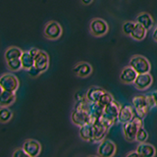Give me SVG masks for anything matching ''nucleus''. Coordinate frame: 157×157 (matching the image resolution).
Returning a JSON list of instances; mask_svg holds the SVG:
<instances>
[{
	"instance_id": "f257e3e1",
	"label": "nucleus",
	"mask_w": 157,
	"mask_h": 157,
	"mask_svg": "<svg viewBox=\"0 0 157 157\" xmlns=\"http://www.w3.org/2000/svg\"><path fill=\"white\" fill-rule=\"evenodd\" d=\"M142 126H144L142 119H140V118H139L137 116H136L131 122L123 124V132H124L126 140L128 141L136 140L137 132H139V130Z\"/></svg>"
},
{
	"instance_id": "f03ea898",
	"label": "nucleus",
	"mask_w": 157,
	"mask_h": 157,
	"mask_svg": "<svg viewBox=\"0 0 157 157\" xmlns=\"http://www.w3.org/2000/svg\"><path fill=\"white\" fill-rule=\"evenodd\" d=\"M132 106L135 108L136 116H137L140 119L147 115V113L150 110L146 101V96L145 95H136L132 98Z\"/></svg>"
},
{
	"instance_id": "7ed1b4c3",
	"label": "nucleus",
	"mask_w": 157,
	"mask_h": 157,
	"mask_svg": "<svg viewBox=\"0 0 157 157\" xmlns=\"http://www.w3.org/2000/svg\"><path fill=\"white\" fill-rule=\"evenodd\" d=\"M130 66L134 68V70L137 74H145L149 73L150 71V63L147 59L144 56L136 55L132 57L130 61Z\"/></svg>"
},
{
	"instance_id": "20e7f679",
	"label": "nucleus",
	"mask_w": 157,
	"mask_h": 157,
	"mask_svg": "<svg viewBox=\"0 0 157 157\" xmlns=\"http://www.w3.org/2000/svg\"><path fill=\"white\" fill-rule=\"evenodd\" d=\"M1 90L15 92L19 87V80L13 74H4L0 78Z\"/></svg>"
},
{
	"instance_id": "39448f33",
	"label": "nucleus",
	"mask_w": 157,
	"mask_h": 157,
	"mask_svg": "<svg viewBox=\"0 0 157 157\" xmlns=\"http://www.w3.org/2000/svg\"><path fill=\"white\" fill-rule=\"evenodd\" d=\"M116 152V145L109 140H103L97 148V153L99 157H113Z\"/></svg>"
},
{
	"instance_id": "423d86ee",
	"label": "nucleus",
	"mask_w": 157,
	"mask_h": 157,
	"mask_svg": "<svg viewBox=\"0 0 157 157\" xmlns=\"http://www.w3.org/2000/svg\"><path fill=\"white\" fill-rule=\"evenodd\" d=\"M90 33L94 36H102L108 32V25L102 19H93L90 23Z\"/></svg>"
},
{
	"instance_id": "0eeeda50",
	"label": "nucleus",
	"mask_w": 157,
	"mask_h": 157,
	"mask_svg": "<svg viewBox=\"0 0 157 157\" xmlns=\"http://www.w3.org/2000/svg\"><path fill=\"white\" fill-rule=\"evenodd\" d=\"M71 119L74 124L81 127L82 125L87 124V123H90L91 117L90 111H81L74 109L71 115Z\"/></svg>"
},
{
	"instance_id": "6e6552de",
	"label": "nucleus",
	"mask_w": 157,
	"mask_h": 157,
	"mask_svg": "<svg viewBox=\"0 0 157 157\" xmlns=\"http://www.w3.org/2000/svg\"><path fill=\"white\" fill-rule=\"evenodd\" d=\"M44 34L49 39H58L62 34V28L57 22H49L44 29Z\"/></svg>"
},
{
	"instance_id": "1a4fd4ad",
	"label": "nucleus",
	"mask_w": 157,
	"mask_h": 157,
	"mask_svg": "<svg viewBox=\"0 0 157 157\" xmlns=\"http://www.w3.org/2000/svg\"><path fill=\"white\" fill-rule=\"evenodd\" d=\"M23 148L31 157H37L41 151V145L36 140H27L24 142Z\"/></svg>"
},
{
	"instance_id": "9d476101",
	"label": "nucleus",
	"mask_w": 157,
	"mask_h": 157,
	"mask_svg": "<svg viewBox=\"0 0 157 157\" xmlns=\"http://www.w3.org/2000/svg\"><path fill=\"white\" fill-rule=\"evenodd\" d=\"M136 117L135 108L131 105H124L121 107L119 115H118V122L125 124V123L131 122Z\"/></svg>"
},
{
	"instance_id": "9b49d317",
	"label": "nucleus",
	"mask_w": 157,
	"mask_h": 157,
	"mask_svg": "<svg viewBox=\"0 0 157 157\" xmlns=\"http://www.w3.org/2000/svg\"><path fill=\"white\" fill-rule=\"evenodd\" d=\"M153 78H152V76L149 73H145V74H139L136 78V81L134 82L135 86L140 90H144L146 88H148Z\"/></svg>"
},
{
	"instance_id": "f8f14e48",
	"label": "nucleus",
	"mask_w": 157,
	"mask_h": 157,
	"mask_svg": "<svg viewBox=\"0 0 157 157\" xmlns=\"http://www.w3.org/2000/svg\"><path fill=\"white\" fill-rule=\"evenodd\" d=\"M93 128H94V142H101L106 136V134L109 131L107 127L102 124L99 119H97L93 123Z\"/></svg>"
},
{
	"instance_id": "ddd939ff",
	"label": "nucleus",
	"mask_w": 157,
	"mask_h": 157,
	"mask_svg": "<svg viewBox=\"0 0 157 157\" xmlns=\"http://www.w3.org/2000/svg\"><path fill=\"white\" fill-rule=\"evenodd\" d=\"M49 64V57L46 52L39 51V53L34 58V66H36L41 73L46 71Z\"/></svg>"
},
{
	"instance_id": "4468645a",
	"label": "nucleus",
	"mask_w": 157,
	"mask_h": 157,
	"mask_svg": "<svg viewBox=\"0 0 157 157\" xmlns=\"http://www.w3.org/2000/svg\"><path fill=\"white\" fill-rule=\"evenodd\" d=\"M137 75L139 74L134 70V68H132L131 66L125 67L120 75V80L124 83H134Z\"/></svg>"
},
{
	"instance_id": "2eb2a0df",
	"label": "nucleus",
	"mask_w": 157,
	"mask_h": 157,
	"mask_svg": "<svg viewBox=\"0 0 157 157\" xmlns=\"http://www.w3.org/2000/svg\"><path fill=\"white\" fill-rule=\"evenodd\" d=\"M80 136L83 140L86 141H93L94 140V128L93 124L87 123L86 125L80 127Z\"/></svg>"
},
{
	"instance_id": "dca6fc26",
	"label": "nucleus",
	"mask_w": 157,
	"mask_h": 157,
	"mask_svg": "<svg viewBox=\"0 0 157 157\" xmlns=\"http://www.w3.org/2000/svg\"><path fill=\"white\" fill-rule=\"evenodd\" d=\"M105 90H102L101 87L92 86L86 91V99L90 103H95L100 100L101 96L104 94Z\"/></svg>"
},
{
	"instance_id": "f3484780",
	"label": "nucleus",
	"mask_w": 157,
	"mask_h": 157,
	"mask_svg": "<svg viewBox=\"0 0 157 157\" xmlns=\"http://www.w3.org/2000/svg\"><path fill=\"white\" fill-rule=\"evenodd\" d=\"M136 151L141 157H154L156 153L155 147L149 144H145V142L140 144L136 147Z\"/></svg>"
},
{
	"instance_id": "a211bd4d",
	"label": "nucleus",
	"mask_w": 157,
	"mask_h": 157,
	"mask_svg": "<svg viewBox=\"0 0 157 157\" xmlns=\"http://www.w3.org/2000/svg\"><path fill=\"white\" fill-rule=\"evenodd\" d=\"M90 117H91L90 123L93 124L97 119H99V118L103 115V113H104V107H103L99 102L90 103Z\"/></svg>"
},
{
	"instance_id": "6ab92c4d",
	"label": "nucleus",
	"mask_w": 157,
	"mask_h": 157,
	"mask_svg": "<svg viewBox=\"0 0 157 157\" xmlns=\"http://www.w3.org/2000/svg\"><path fill=\"white\" fill-rule=\"evenodd\" d=\"M73 72L76 74L77 76L81 78H86L90 76L92 72V68L88 63H80L77 66L74 67Z\"/></svg>"
},
{
	"instance_id": "aec40b11",
	"label": "nucleus",
	"mask_w": 157,
	"mask_h": 157,
	"mask_svg": "<svg viewBox=\"0 0 157 157\" xmlns=\"http://www.w3.org/2000/svg\"><path fill=\"white\" fill-rule=\"evenodd\" d=\"M15 100H16V94H15V92L1 90V95H0V106L7 107L9 105H11Z\"/></svg>"
},
{
	"instance_id": "412c9836",
	"label": "nucleus",
	"mask_w": 157,
	"mask_h": 157,
	"mask_svg": "<svg viewBox=\"0 0 157 157\" xmlns=\"http://www.w3.org/2000/svg\"><path fill=\"white\" fill-rule=\"evenodd\" d=\"M121 105L119 102H117L116 100L112 101L110 104H108L107 106L104 107V113L107 115H109L112 118H115L118 120V115H119V112L121 109Z\"/></svg>"
},
{
	"instance_id": "4be33fe9",
	"label": "nucleus",
	"mask_w": 157,
	"mask_h": 157,
	"mask_svg": "<svg viewBox=\"0 0 157 157\" xmlns=\"http://www.w3.org/2000/svg\"><path fill=\"white\" fill-rule=\"evenodd\" d=\"M136 23L140 24L141 26H144L146 29H149L153 26V19L147 13H141L136 17Z\"/></svg>"
},
{
	"instance_id": "5701e85b",
	"label": "nucleus",
	"mask_w": 157,
	"mask_h": 157,
	"mask_svg": "<svg viewBox=\"0 0 157 157\" xmlns=\"http://www.w3.org/2000/svg\"><path fill=\"white\" fill-rule=\"evenodd\" d=\"M146 31L147 29L144 26H141L139 23H136V27L134 31H132L131 36L136 40H142L146 36Z\"/></svg>"
},
{
	"instance_id": "b1692460",
	"label": "nucleus",
	"mask_w": 157,
	"mask_h": 157,
	"mask_svg": "<svg viewBox=\"0 0 157 157\" xmlns=\"http://www.w3.org/2000/svg\"><path fill=\"white\" fill-rule=\"evenodd\" d=\"M20 59H21L23 68L26 70H29V68L34 66V57H33L29 51H24Z\"/></svg>"
},
{
	"instance_id": "393cba45",
	"label": "nucleus",
	"mask_w": 157,
	"mask_h": 157,
	"mask_svg": "<svg viewBox=\"0 0 157 157\" xmlns=\"http://www.w3.org/2000/svg\"><path fill=\"white\" fill-rule=\"evenodd\" d=\"M23 54V51L18 47H10L8 48L6 52H5V59L6 61L12 60V59H17V58H21Z\"/></svg>"
},
{
	"instance_id": "a878e982",
	"label": "nucleus",
	"mask_w": 157,
	"mask_h": 157,
	"mask_svg": "<svg viewBox=\"0 0 157 157\" xmlns=\"http://www.w3.org/2000/svg\"><path fill=\"white\" fill-rule=\"evenodd\" d=\"M99 120L101 121L103 125L108 128V129H110V128L116 123V121H118L117 119H115V118H112L109 115L105 114V113H103V115L99 118Z\"/></svg>"
},
{
	"instance_id": "bb28decb",
	"label": "nucleus",
	"mask_w": 157,
	"mask_h": 157,
	"mask_svg": "<svg viewBox=\"0 0 157 157\" xmlns=\"http://www.w3.org/2000/svg\"><path fill=\"white\" fill-rule=\"evenodd\" d=\"M7 66H8L9 70H11V71H19L20 69L23 68L21 59H20V58L12 59V60L7 61Z\"/></svg>"
},
{
	"instance_id": "cd10ccee",
	"label": "nucleus",
	"mask_w": 157,
	"mask_h": 157,
	"mask_svg": "<svg viewBox=\"0 0 157 157\" xmlns=\"http://www.w3.org/2000/svg\"><path fill=\"white\" fill-rule=\"evenodd\" d=\"M13 114L11 110H9L6 107H1V110H0V121L2 123H6L8 121L11 120Z\"/></svg>"
},
{
	"instance_id": "c85d7f7f",
	"label": "nucleus",
	"mask_w": 157,
	"mask_h": 157,
	"mask_svg": "<svg viewBox=\"0 0 157 157\" xmlns=\"http://www.w3.org/2000/svg\"><path fill=\"white\" fill-rule=\"evenodd\" d=\"M112 101H114V97L112 96L111 93L105 91V92H104V94H103V95L101 96L100 100L98 101V102H99L103 107H105V106H107L108 104H110V103H111Z\"/></svg>"
},
{
	"instance_id": "c756f323",
	"label": "nucleus",
	"mask_w": 157,
	"mask_h": 157,
	"mask_svg": "<svg viewBox=\"0 0 157 157\" xmlns=\"http://www.w3.org/2000/svg\"><path fill=\"white\" fill-rule=\"evenodd\" d=\"M148 139V134H147V132L144 129V127H141L140 129L139 130L136 134V140L139 141L140 144H142V142H144L147 140Z\"/></svg>"
},
{
	"instance_id": "7c9ffc66",
	"label": "nucleus",
	"mask_w": 157,
	"mask_h": 157,
	"mask_svg": "<svg viewBox=\"0 0 157 157\" xmlns=\"http://www.w3.org/2000/svg\"><path fill=\"white\" fill-rule=\"evenodd\" d=\"M135 27H136V23H134V22H126L122 27L123 33H124L125 34H127V36H131L132 31H134Z\"/></svg>"
},
{
	"instance_id": "2f4dec72",
	"label": "nucleus",
	"mask_w": 157,
	"mask_h": 157,
	"mask_svg": "<svg viewBox=\"0 0 157 157\" xmlns=\"http://www.w3.org/2000/svg\"><path fill=\"white\" fill-rule=\"evenodd\" d=\"M12 157H31V156H29L22 147V148H17L15 150L12 154Z\"/></svg>"
},
{
	"instance_id": "473e14b6",
	"label": "nucleus",
	"mask_w": 157,
	"mask_h": 157,
	"mask_svg": "<svg viewBox=\"0 0 157 157\" xmlns=\"http://www.w3.org/2000/svg\"><path fill=\"white\" fill-rule=\"evenodd\" d=\"M28 73H29V75L33 78H36L39 75V74H41V72L39 71L36 66H33L32 68H29L28 70Z\"/></svg>"
},
{
	"instance_id": "72a5a7b5",
	"label": "nucleus",
	"mask_w": 157,
	"mask_h": 157,
	"mask_svg": "<svg viewBox=\"0 0 157 157\" xmlns=\"http://www.w3.org/2000/svg\"><path fill=\"white\" fill-rule=\"evenodd\" d=\"M146 101H147V104H148V107L150 108H153L155 107V101H154V98L152 96V93H148V94H146Z\"/></svg>"
},
{
	"instance_id": "f704fd0d",
	"label": "nucleus",
	"mask_w": 157,
	"mask_h": 157,
	"mask_svg": "<svg viewBox=\"0 0 157 157\" xmlns=\"http://www.w3.org/2000/svg\"><path fill=\"white\" fill-rule=\"evenodd\" d=\"M75 99H76V102L83 100V99H86V93H83L82 91H78L75 94Z\"/></svg>"
},
{
	"instance_id": "c9c22d12",
	"label": "nucleus",
	"mask_w": 157,
	"mask_h": 157,
	"mask_svg": "<svg viewBox=\"0 0 157 157\" xmlns=\"http://www.w3.org/2000/svg\"><path fill=\"white\" fill-rule=\"evenodd\" d=\"M39 51H40V50H39V49H37V48H36V47H33V48H31L29 50V52L31 53V55L33 57H34V58H36V56L39 53Z\"/></svg>"
},
{
	"instance_id": "e433bc0d",
	"label": "nucleus",
	"mask_w": 157,
	"mask_h": 157,
	"mask_svg": "<svg viewBox=\"0 0 157 157\" xmlns=\"http://www.w3.org/2000/svg\"><path fill=\"white\" fill-rule=\"evenodd\" d=\"M126 157H141V156L140 155V153L137 151H132L130 153H128Z\"/></svg>"
},
{
	"instance_id": "4c0bfd02",
	"label": "nucleus",
	"mask_w": 157,
	"mask_h": 157,
	"mask_svg": "<svg viewBox=\"0 0 157 157\" xmlns=\"http://www.w3.org/2000/svg\"><path fill=\"white\" fill-rule=\"evenodd\" d=\"M152 93V96L154 98V101H155V107H157V90H154Z\"/></svg>"
},
{
	"instance_id": "58836bf2",
	"label": "nucleus",
	"mask_w": 157,
	"mask_h": 157,
	"mask_svg": "<svg viewBox=\"0 0 157 157\" xmlns=\"http://www.w3.org/2000/svg\"><path fill=\"white\" fill-rule=\"evenodd\" d=\"M152 36H153V39H154V40L157 41V27H156V29H154V32H153V34H152Z\"/></svg>"
},
{
	"instance_id": "ea45409f",
	"label": "nucleus",
	"mask_w": 157,
	"mask_h": 157,
	"mask_svg": "<svg viewBox=\"0 0 157 157\" xmlns=\"http://www.w3.org/2000/svg\"><path fill=\"white\" fill-rule=\"evenodd\" d=\"M82 2L83 4H86V5H88V4H90L92 2V0H82Z\"/></svg>"
},
{
	"instance_id": "a19ab883",
	"label": "nucleus",
	"mask_w": 157,
	"mask_h": 157,
	"mask_svg": "<svg viewBox=\"0 0 157 157\" xmlns=\"http://www.w3.org/2000/svg\"><path fill=\"white\" fill-rule=\"evenodd\" d=\"M88 157H99V156H94V155H90V156H88Z\"/></svg>"
}]
</instances>
